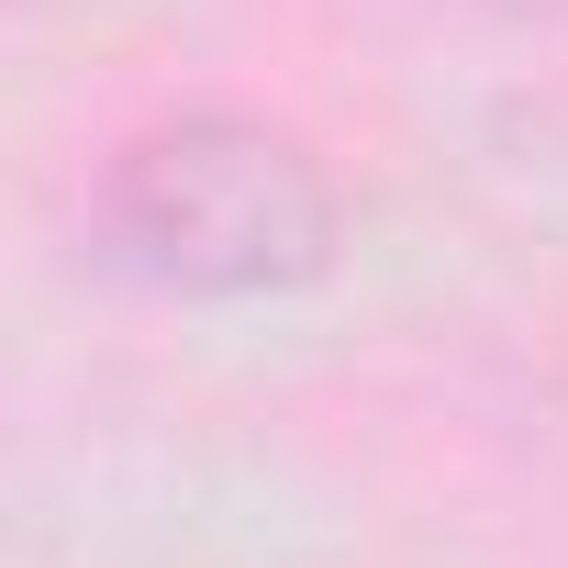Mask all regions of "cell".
<instances>
[{
  "label": "cell",
  "instance_id": "cell-1",
  "mask_svg": "<svg viewBox=\"0 0 568 568\" xmlns=\"http://www.w3.org/2000/svg\"><path fill=\"white\" fill-rule=\"evenodd\" d=\"M90 245L168 302H291L346 245V190L313 134L234 101H190L101 156Z\"/></svg>",
  "mask_w": 568,
  "mask_h": 568
}]
</instances>
